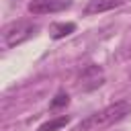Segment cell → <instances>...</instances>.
I'll return each mask as SVG.
<instances>
[{
	"label": "cell",
	"mask_w": 131,
	"mask_h": 131,
	"mask_svg": "<svg viewBox=\"0 0 131 131\" xmlns=\"http://www.w3.org/2000/svg\"><path fill=\"white\" fill-rule=\"evenodd\" d=\"M129 113H131V104H129L127 100L113 102V104L104 106L102 111L92 113V115H88L84 121H80L78 131H96V129H104V127L115 125L117 121L125 119Z\"/></svg>",
	"instance_id": "obj_1"
},
{
	"label": "cell",
	"mask_w": 131,
	"mask_h": 131,
	"mask_svg": "<svg viewBox=\"0 0 131 131\" xmlns=\"http://www.w3.org/2000/svg\"><path fill=\"white\" fill-rule=\"evenodd\" d=\"M37 31H39V27H37L35 23H31V20H14V23H10V25L4 29V33H2L4 47H8V49H10V47H16V45L29 41Z\"/></svg>",
	"instance_id": "obj_2"
},
{
	"label": "cell",
	"mask_w": 131,
	"mask_h": 131,
	"mask_svg": "<svg viewBox=\"0 0 131 131\" xmlns=\"http://www.w3.org/2000/svg\"><path fill=\"white\" fill-rule=\"evenodd\" d=\"M104 84V72L100 66H86L82 70V74L78 76V88L84 90V92H90V90H96L98 86Z\"/></svg>",
	"instance_id": "obj_3"
},
{
	"label": "cell",
	"mask_w": 131,
	"mask_h": 131,
	"mask_svg": "<svg viewBox=\"0 0 131 131\" xmlns=\"http://www.w3.org/2000/svg\"><path fill=\"white\" fill-rule=\"evenodd\" d=\"M72 6V0H31L29 12L31 14H55Z\"/></svg>",
	"instance_id": "obj_4"
},
{
	"label": "cell",
	"mask_w": 131,
	"mask_h": 131,
	"mask_svg": "<svg viewBox=\"0 0 131 131\" xmlns=\"http://www.w3.org/2000/svg\"><path fill=\"white\" fill-rule=\"evenodd\" d=\"M123 4V0H88V4L84 6V14L92 16V14H100L113 8H119Z\"/></svg>",
	"instance_id": "obj_5"
},
{
	"label": "cell",
	"mask_w": 131,
	"mask_h": 131,
	"mask_svg": "<svg viewBox=\"0 0 131 131\" xmlns=\"http://www.w3.org/2000/svg\"><path fill=\"white\" fill-rule=\"evenodd\" d=\"M74 31H76V25L74 23H53L51 29H49V33H51L53 39H63V37L72 35Z\"/></svg>",
	"instance_id": "obj_6"
},
{
	"label": "cell",
	"mask_w": 131,
	"mask_h": 131,
	"mask_svg": "<svg viewBox=\"0 0 131 131\" xmlns=\"http://www.w3.org/2000/svg\"><path fill=\"white\" fill-rule=\"evenodd\" d=\"M70 123V117H57V119H51V121H47V123H43L37 131H57V129H61V127H66Z\"/></svg>",
	"instance_id": "obj_7"
},
{
	"label": "cell",
	"mask_w": 131,
	"mask_h": 131,
	"mask_svg": "<svg viewBox=\"0 0 131 131\" xmlns=\"http://www.w3.org/2000/svg\"><path fill=\"white\" fill-rule=\"evenodd\" d=\"M68 102H70V96H68L66 92H57L55 98L49 102V106H51V108H59V106H66Z\"/></svg>",
	"instance_id": "obj_8"
}]
</instances>
